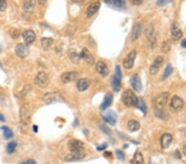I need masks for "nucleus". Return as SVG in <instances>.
<instances>
[{
  "instance_id": "obj_52",
  "label": "nucleus",
  "mask_w": 186,
  "mask_h": 164,
  "mask_svg": "<svg viewBox=\"0 0 186 164\" xmlns=\"http://www.w3.org/2000/svg\"><path fill=\"white\" fill-rule=\"evenodd\" d=\"M0 66H2V64H1V62H0Z\"/></svg>"
},
{
  "instance_id": "obj_21",
  "label": "nucleus",
  "mask_w": 186,
  "mask_h": 164,
  "mask_svg": "<svg viewBox=\"0 0 186 164\" xmlns=\"http://www.w3.org/2000/svg\"><path fill=\"white\" fill-rule=\"evenodd\" d=\"M103 119L111 125H114L117 122V115L113 111H111V110L107 111L105 115H103Z\"/></svg>"
},
{
  "instance_id": "obj_4",
  "label": "nucleus",
  "mask_w": 186,
  "mask_h": 164,
  "mask_svg": "<svg viewBox=\"0 0 186 164\" xmlns=\"http://www.w3.org/2000/svg\"><path fill=\"white\" fill-rule=\"evenodd\" d=\"M68 148L71 152H83L84 149V143L78 139H70L68 142Z\"/></svg>"
},
{
  "instance_id": "obj_24",
  "label": "nucleus",
  "mask_w": 186,
  "mask_h": 164,
  "mask_svg": "<svg viewBox=\"0 0 186 164\" xmlns=\"http://www.w3.org/2000/svg\"><path fill=\"white\" fill-rule=\"evenodd\" d=\"M130 163L131 164H143L144 163V158L141 152L136 151L133 156V158L131 159Z\"/></svg>"
},
{
  "instance_id": "obj_54",
  "label": "nucleus",
  "mask_w": 186,
  "mask_h": 164,
  "mask_svg": "<svg viewBox=\"0 0 186 164\" xmlns=\"http://www.w3.org/2000/svg\"><path fill=\"white\" fill-rule=\"evenodd\" d=\"M150 164H151V163H150Z\"/></svg>"
},
{
  "instance_id": "obj_16",
  "label": "nucleus",
  "mask_w": 186,
  "mask_h": 164,
  "mask_svg": "<svg viewBox=\"0 0 186 164\" xmlns=\"http://www.w3.org/2000/svg\"><path fill=\"white\" fill-rule=\"evenodd\" d=\"M171 38L174 41H178L181 39V37L183 36V32L182 31L180 30V28L179 27V25L177 24L176 23H174L171 27Z\"/></svg>"
},
{
  "instance_id": "obj_10",
  "label": "nucleus",
  "mask_w": 186,
  "mask_h": 164,
  "mask_svg": "<svg viewBox=\"0 0 186 164\" xmlns=\"http://www.w3.org/2000/svg\"><path fill=\"white\" fill-rule=\"evenodd\" d=\"M15 53L19 57L24 58L29 54V47L25 43H18L15 47Z\"/></svg>"
},
{
  "instance_id": "obj_20",
  "label": "nucleus",
  "mask_w": 186,
  "mask_h": 164,
  "mask_svg": "<svg viewBox=\"0 0 186 164\" xmlns=\"http://www.w3.org/2000/svg\"><path fill=\"white\" fill-rule=\"evenodd\" d=\"M100 3L99 2H94V3H92L89 8L87 9L86 11V15L88 18H92L93 15L98 12L99 10V8H100Z\"/></svg>"
},
{
  "instance_id": "obj_35",
  "label": "nucleus",
  "mask_w": 186,
  "mask_h": 164,
  "mask_svg": "<svg viewBox=\"0 0 186 164\" xmlns=\"http://www.w3.org/2000/svg\"><path fill=\"white\" fill-rule=\"evenodd\" d=\"M173 71V67L172 66L170 65V64H168L166 67V69H165V71H164V73H163V76H162V79L165 80L168 78L170 75V74L172 73Z\"/></svg>"
},
{
  "instance_id": "obj_41",
  "label": "nucleus",
  "mask_w": 186,
  "mask_h": 164,
  "mask_svg": "<svg viewBox=\"0 0 186 164\" xmlns=\"http://www.w3.org/2000/svg\"><path fill=\"white\" fill-rule=\"evenodd\" d=\"M114 75L119 80L122 79V71H121V69H120L119 66H116V68H115V75Z\"/></svg>"
},
{
  "instance_id": "obj_49",
  "label": "nucleus",
  "mask_w": 186,
  "mask_h": 164,
  "mask_svg": "<svg viewBox=\"0 0 186 164\" xmlns=\"http://www.w3.org/2000/svg\"><path fill=\"white\" fill-rule=\"evenodd\" d=\"M0 121L1 122H5L6 121V119H5V117L1 113H0Z\"/></svg>"
},
{
  "instance_id": "obj_15",
  "label": "nucleus",
  "mask_w": 186,
  "mask_h": 164,
  "mask_svg": "<svg viewBox=\"0 0 186 164\" xmlns=\"http://www.w3.org/2000/svg\"><path fill=\"white\" fill-rule=\"evenodd\" d=\"M85 157V153L83 152H74L69 153L68 155L65 156V160L66 162H74V161H79Z\"/></svg>"
},
{
  "instance_id": "obj_44",
  "label": "nucleus",
  "mask_w": 186,
  "mask_h": 164,
  "mask_svg": "<svg viewBox=\"0 0 186 164\" xmlns=\"http://www.w3.org/2000/svg\"><path fill=\"white\" fill-rule=\"evenodd\" d=\"M21 164H37V163L33 159H28V160H27L25 162H22Z\"/></svg>"
},
{
  "instance_id": "obj_25",
  "label": "nucleus",
  "mask_w": 186,
  "mask_h": 164,
  "mask_svg": "<svg viewBox=\"0 0 186 164\" xmlns=\"http://www.w3.org/2000/svg\"><path fill=\"white\" fill-rule=\"evenodd\" d=\"M112 88L115 92H118L121 90V80L117 78L115 75H113L112 77Z\"/></svg>"
},
{
  "instance_id": "obj_46",
  "label": "nucleus",
  "mask_w": 186,
  "mask_h": 164,
  "mask_svg": "<svg viewBox=\"0 0 186 164\" xmlns=\"http://www.w3.org/2000/svg\"><path fill=\"white\" fill-rule=\"evenodd\" d=\"M106 148H107V144L106 143H104L102 146H100V147H99L97 149L98 150H99V151H101V150H103V149H105Z\"/></svg>"
},
{
  "instance_id": "obj_27",
  "label": "nucleus",
  "mask_w": 186,
  "mask_h": 164,
  "mask_svg": "<svg viewBox=\"0 0 186 164\" xmlns=\"http://www.w3.org/2000/svg\"><path fill=\"white\" fill-rule=\"evenodd\" d=\"M1 130H3V138L5 139H11L12 137L14 136V134H13L12 129L9 128L8 127H7V126L1 127Z\"/></svg>"
},
{
  "instance_id": "obj_9",
  "label": "nucleus",
  "mask_w": 186,
  "mask_h": 164,
  "mask_svg": "<svg viewBox=\"0 0 186 164\" xmlns=\"http://www.w3.org/2000/svg\"><path fill=\"white\" fill-rule=\"evenodd\" d=\"M164 63V57L162 56H158L155 57V59L153 61V63L151 64V66L150 67V73L151 75H155L156 73L159 71V70L161 69Z\"/></svg>"
},
{
  "instance_id": "obj_12",
  "label": "nucleus",
  "mask_w": 186,
  "mask_h": 164,
  "mask_svg": "<svg viewBox=\"0 0 186 164\" xmlns=\"http://www.w3.org/2000/svg\"><path fill=\"white\" fill-rule=\"evenodd\" d=\"M78 76V73L76 71H67V72L63 73L61 76V80L63 83L67 84L70 83L76 80Z\"/></svg>"
},
{
  "instance_id": "obj_50",
  "label": "nucleus",
  "mask_w": 186,
  "mask_h": 164,
  "mask_svg": "<svg viewBox=\"0 0 186 164\" xmlns=\"http://www.w3.org/2000/svg\"><path fill=\"white\" fill-rule=\"evenodd\" d=\"M32 130H33V132H34V133H36V134H37V131H38V127H37V125H33V127H32Z\"/></svg>"
},
{
  "instance_id": "obj_1",
  "label": "nucleus",
  "mask_w": 186,
  "mask_h": 164,
  "mask_svg": "<svg viewBox=\"0 0 186 164\" xmlns=\"http://www.w3.org/2000/svg\"><path fill=\"white\" fill-rule=\"evenodd\" d=\"M169 96H170L169 92H161L160 94H158L152 100L154 109L155 110H164V108L167 103Z\"/></svg>"
},
{
  "instance_id": "obj_3",
  "label": "nucleus",
  "mask_w": 186,
  "mask_h": 164,
  "mask_svg": "<svg viewBox=\"0 0 186 164\" xmlns=\"http://www.w3.org/2000/svg\"><path fill=\"white\" fill-rule=\"evenodd\" d=\"M49 82V77L46 73L44 71H40L39 73H37L35 78V83L37 84V86L41 88H45L48 85Z\"/></svg>"
},
{
  "instance_id": "obj_33",
  "label": "nucleus",
  "mask_w": 186,
  "mask_h": 164,
  "mask_svg": "<svg viewBox=\"0 0 186 164\" xmlns=\"http://www.w3.org/2000/svg\"><path fill=\"white\" fill-rule=\"evenodd\" d=\"M34 6H35L34 2H32L31 0L30 1H26V2H24L23 5H22V9L24 10V12H30L33 10Z\"/></svg>"
},
{
  "instance_id": "obj_7",
  "label": "nucleus",
  "mask_w": 186,
  "mask_h": 164,
  "mask_svg": "<svg viewBox=\"0 0 186 164\" xmlns=\"http://www.w3.org/2000/svg\"><path fill=\"white\" fill-rule=\"evenodd\" d=\"M136 56V51L135 50H132L130 51L128 55L127 56V57L124 59L123 61V67L127 70H130L131 69L133 66H134V62H135V59Z\"/></svg>"
},
{
  "instance_id": "obj_51",
  "label": "nucleus",
  "mask_w": 186,
  "mask_h": 164,
  "mask_svg": "<svg viewBox=\"0 0 186 164\" xmlns=\"http://www.w3.org/2000/svg\"><path fill=\"white\" fill-rule=\"evenodd\" d=\"M183 151H184V154L186 156V143L184 144V147H183Z\"/></svg>"
},
{
  "instance_id": "obj_53",
  "label": "nucleus",
  "mask_w": 186,
  "mask_h": 164,
  "mask_svg": "<svg viewBox=\"0 0 186 164\" xmlns=\"http://www.w3.org/2000/svg\"><path fill=\"white\" fill-rule=\"evenodd\" d=\"M0 50H1V46H0Z\"/></svg>"
},
{
  "instance_id": "obj_18",
  "label": "nucleus",
  "mask_w": 186,
  "mask_h": 164,
  "mask_svg": "<svg viewBox=\"0 0 186 164\" xmlns=\"http://www.w3.org/2000/svg\"><path fill=\"white\" fill-rule=\"evenodd\" d=\"M173 140L172 135L170 134H164L161 138V146L162 149H166L171 144Z\"/></svg>"
},
{
  "instance_id": "obj_19",
  "label": "nucleus",
  "mask_w": 186,
  "mask_h": 164,
  "mask_svg": "<svg viewBox=\"0 0 186 164\" xmlns=\"http://www.w3.org/2000/svg\"><path fill=\"white\" fill-rule=\"evenodd\" d=\"M80 56L81 59H84L85 62H87L89 66H92L94 63V57L86 48H84L82 50Z\"/></svg>"
},
{
  "instance_id": "obj_5",
  "label": "nucleus",
  "mask_w": 186,
  "mask_h": 164,
  "mask_svg": "<svg viewBox=\"0 0 186 164\" xmlns=\"http://www.w3.org/2000/svg\"><path fill=\"white\" fill-rule=\"evenodd\" d=\"M20 121L23 125H28L31 122V113L30 110L26 106H22L19 112Z\"/></svg>"
},
{
  "instance_id": "obj_39",
  "label": "nucleus",
  "mask_w": 186,
  "mask_h": 164,
  "mask_svg": "<svg viewBox=\"0 0 186 164\" xmlns=\"http://www.w3.org/2000/svg\"><path fill=\"white\" fill-rule=\"evenodd\" d=\"M99 128H100V129L104 132V133H105V134H111V130L108 128L107 127V126H105L104 124H99Z\"/></svg>"
},
{
  "instance_id": "obj_42",
  "label": "nucleus",
  "mask_w": 186,
  "mask_h": 164,
  "mask_svg": "<svg viewBox=\"0 0 186 164\" xmlns=\"http://www.w3.org/2000/svg\"><path fill=\"white\" fill-rule=\"evenodd\" d=\"M116 155H117V158L119 159V160H123L124 158H125V155H124V153L121 150H119V149H117L116 150Z\"/></svg>"
},
{
  "instance_id": "obj_38",
  "label": "nucleus",
  "mask_w": 186,
  "mask_h": 164,
  "mask_svg": "<svg viewBox=\"0 0 186 164\" xmlns=\"http://www.w3.org/2000/svg\"><path fill=\"white\" fill-rule=\"evenodd\" d=\"M170 50V41L163 42L162 45H161V51H162V52L167 53Z\"/></svg>"
},
{
  "instance_id": "obj_17",
  "label": "nucleus",
  "mask_w": 186,
  "mask_h": 164,
  "mask_svg": "<svg viewBox=\"0 0 186 164\" xmlns=\"http://www.w3.org/2000/svg\"><path fill=\"white\" fill-rule=\"evenodd\" d=\"M142 27L141 23H136L134 24L131 29V38L132 41H136L140 37L141 33H142Z\"/></svg>"
},
{
  "instance_id": "obj_32",
  "label": "nucleus",
  "mask_w": 186,
  "mask_h": 164,
  "mask_svg": "<svg viewBox=\"0 0 186 164\" xmlns=\"http://www.w3.org/2000/svg\"><path fill=\"white\" fill-rule=\"evenodd\" d=\"M17 147H18V143H17V142H16V141H12V142L8 143L6 147L7 153L10 154V155L12 154L13 152H15V150H16Z\"/></svg>"
},
{
  "instance_id": "obj_13",
  "label": "nucleus",
  "mask_w": 186,
  "mask_h": 164,
  "mask_svg": "<svg viewBox=\"0 0 186 164\" xmlns=\"http://www.w3.org/2000/svg\"><path fill=\"white\" fill-rule=\"evenodd\" d=\"M130 84L131 87L133 88V90H135L137 92H140L142 90V84L141 79L137 74H135L134 75H132L131 77Z\"/></svg>"
},
{
  "instance_id": "obj_43",
  "label": "nucleus",
  "mask_w": 186,
  "mask_h": 164,
  "mask_svg": "<svg viewBox=\"0 0 186 164\" xmlns=\"http://www.w3.org/2000/svg\"><path fill=\"white\" fill-rule=\"evenodd\" d=\"M171 1L170 0H159L158 2H157V4L158 5H160V6H163V5H166L168 3H170Z\"/></svg>"
},
{
  "instance_id": "obj_45",
  "label": "nucleus",
  "mask_w": 186,
  "mask_h": 164,
  "mask_svg": "<svg viewBox=\"0 0 186 164\" xmlns=\"http://www.w3.org/2000/svg\"><path fill=\"white\" fill-rule=\"evenodd\" d=\"M131 3L134 4V5H140V4L142 3V0H140V1H138V0H133V1H131Z\"/></svg>"
},
{
  "instance_id": "obj_8",
  "label": "nucleus",
  "mask_w": 186,
  "mask_h": 164,
  "mask_svg": "<svg viewBox=\"0 0 186 164\" xmlns=\"http://www.w3.org/2000/svg\"><path fill=\"white\" fill-rule=\"evenodd\" d=\"M170 109H173L174 111L175 112H178L181 109L184 108L185 106V102L184 100L179 96L177 95H174L171 99V101H170Z\"/></svg>"
},
{
  "instance_id": "obj_29",
  "label": "nucleus",
  "mask_w": 186,
  "mask_h": 164,
  "mask_svg": "<svg viewBox=\"0 0 186 164\" xmlns=\"http://www.w3.org/2000/svg\"><path fill=\"white\" fill-rule=\"evenodd\" d=\"M154 113H155V115L156 118L160 119L163 121H166L169 119V115L164 110H155L154 109Z\"/></svg>"
},
{
  "instance_id": "obj_30",
  "label": "nucleus",
  "mask_w": 186,
  "mask_h": 164,
  "mask_svg": "<svg viewBox=\"0 0 186 164\" xmlns=\"http://www.w3.org/2000/svg\"><path fill=\"white\" fill-rule=\"evenodd\" d=\"M136 107V108H138L139 109H141L143 112L144 115L146 114V112H147V107H146V104L144 102L142 98H138Z\"/></svg>"
},
{
  "instance_id": "obj_40",
  "label": "nucleus",
  "mask_w": 186,
  "mask_h": 164,
  "mask_svg": "<svg viewBox=\"0 0 186 164\" xmlns=\"http://www.w3.org/2000/svg\"><path fill=\"white\" fill-rule=\"evenodd\" d=\"M7 3L5 0H0V12H4L6 10Z\"/></svg>"
},
{
  "instance_id": "obj_14",
  "label": "nucleus",
  "mask_w": 186,
  "mask_h": 164,
  "mask_svg": "<svg viewBox=\"0 0 186 164\" xmlns=\"http://www.w3.org/2000/svg\"><path fill=\"white\" fill-rule=\"evenodd\" d=\"M96 71L103 77H106L109 74V69L104 61H99L96 64Z\"/></svg>"
},
{
  "instance_id": "obj_36",
  "label": "nucleus",
  "mask_w": 186,
  "mask_h": 164,
  "mask_svg": "<svg viewBox=\"0 0 186 164\" xmlns=\"http://www.w3.org/2000/svg\"><path fill=\"white\" fill-rule=\"evenodd\" d=\"M153 32H154V29H153V25L149 24L145 30V36H146L148 39L151 38L153 36Z\"/></svg>"
},
{
  "instance_id": "obj_6",
  "label": "nucleus",
  "mask_w": 186,
  "mask_h": 164,
  "mask_svg": "<svg viewBox=\"0 0 186 164\" xmlns=\"http://www.w3.org/2000/svg\"><path fill=\"white\" fill-rule=\"evenodd\" d=\"M42 99L44 103L49 104L59 102L61 101V99H63V98L59 93L54 92V93H46L42 97Z\"/></svg>"
},
{
  "instance_id": "obj_2",
  "label": "nucleus",
  "mask_w": 186,
  "mask_h": 164,
  "mask_svg": "<svg viewBox=\"0 0 186 164\" xmlns=\"http://www.w3.org/2000/svg\"><path fill=\"white\" fill-rule=\"evenodd\" d=\"M137 99H138V98L136 97L134 92H132V91L129 89L123 91V93L122 95V101L127 107L136 106Z\"/></svg>"
},
{
  "instance_id": "obj_11",
  "label": "nucleus",
  "mask_w": 186,
  "mask_h": 164,
  "mask_svg": "<svg viewBox=\"0 0 186 164\" xmlns=\"http://www.w3.org/2000/svg\"><path fill=\"white\" fill-rule=\"evenodd\" d=\"M22 38H23L25 44L28 46L34 43V41L36 40V34L32 30L28 29L22 32Z\"/></svg>"
},
{
  "instance_id": "obj_31",
  "label": "nucleus",
  "mask_w": 186,
  "mask_h": 164,
  "mask_svg": "<svg viewBox=\"0 0 186 164\" xmlns=\"http://www.w3.org/2000/svg\"><path fill=\"white\" fill-rule=\"evenodd\" d=\"M53 43V39L51 37H43L41 40V44L42 47L44 49H48L52 45Z\"/></svg>"
},
{
  "instance_id": "obj_37",
  "label": "nucleus",
  "mask_w": 186,
  "mask_h": 164,
  "mask_svg": "<svg viewBox=\"0 0 186 164\" xmlns=\"http://www.w3.org/2000/svg\"><path fill=\"white\" fill-rule=\"evenodd\" d=\"M31 91V85H25L24 87H23V89L22 90V91H21V92H19L18 97L23 98L24 96H26L28 93H29V91Z\"/></svg>"
},
{
  "instance_id": "obj_47",
  "label": "nucleus",
  "mask_w": 186,
  "mask_h": 164,
  "mask_svg": "<svg viewBox=\"0 0 186 164\" xmlns=\"http://www.w3.org/2000/svg\"><path fill=\"white\" fill-rule=\"evenodd\" d=\"M181 47H184V48H186V38L181 42Z\"/></svg>"
},
{
  "instance_id": "obj_28",
  "label": "nucleus",
  "mask_w": 186,
  "mask_h": 164,
  "mask_svg": "<svg viewBox=\"0 0 186 164\" xmlns=\"http://www.w3.org/2000/svg\"><path fill=\"white\" fill-rule=\"evenodd\" d=\"M105 3L109 5H112L117 8H122L126 6V2L123 0H107L105 1Z\"/></svg>"
},
{
  "instance_id": "obj_22",
  "label": "nucleus",
  "mask_w": 186,
  "mask_h": 164,
  "mask_svg": "<svg viewBox=\"0 0 186 164\" xmlns=\"http://www.w3.org/2000/svg\"><path fill=\"white\" fill-rule=\"evenodd\" d=\"M112 99H113V95H112V94L111 92H108V93L106 94L103 103L101 104V105H100V107H99L100 109L105 110L107 108H108L112 104Z\"/></svg>"
},
{
  "instance_id": "obj_34",
  "label": "nucleus",
  "mask_w": 186,
  "mask_h": 164,
  "mask_svg": "<svg viewBox=\"0 0 186 164\" xmlns=\"http://www.w3.org/2000/svg\"><path fill=\"white\" fill-rule=\"evenodd\" d=\"M69 56H70V60L73 63H75V64H78L80 61V56L79 53H77L74 50L71 51L69 52Z\"/></svg>"
},
{
  "instance_id": "obj_23",
  "label": "nucleus",
  "mask_w": 186,
  "mask_h": 164,
  "mask_svg": "<svg viewBox=\"0 0 186 164\" xmlns=\"http://www.w3.org/2000/svg\"><path fill=\"white\" fill-rule=\"evenodd\" d=\"M89 85H90V80L89 79H86V78L80 79L77 81V84H76L77 89L80 91H86L87 89L89 87Z\"/></svg>"
},
{
  "instance_id": "obj_48",
  "label": "nucleus",
  "mask_w": 186,
  "mask_h": 164,
  "mask_svg": "<svg viewBox=\"0 0 186 164\" xmlns=\"http://www.w3.org/2000/svg\"><path fill=\"white\" fill-rule=\"evenodd\" d=\"M174 154L176 155V158H181V155H180V151L176 150V151L174 152Z\"/></svg>"
},
{
  "instance_id": "obj_26",
  "label": "nucleus",
  "mask_w": 186,
  "mask_h": 164,
  "mask_svg": "<svg viewBox=\"0 0 186 164\" xmlns=\"http://www.w3.org/2000/svg\"><path fill=\"white\" fill-rule=\"evenodd\" d=\"M127 128L128 130L131 132H135L137 131L140 128V124L139 122H137L136 120H129L127 123Z\"/></svg>"
}]
</instances>
